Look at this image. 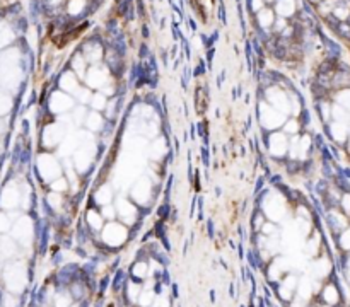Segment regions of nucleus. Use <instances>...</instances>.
Returning a JSON list of instances; mask_svg holds the SVG:
<instances>
[{
	"instance_id": "nucleus-47",
	"label": "nucleus",
	"mask_w": 350,
	"mask_h": 307,
	"mask_svg": "<svg viewBox=\"0 0 350 307\" xmlns=\"http://www.w3.org/2000/svg\"><path fill=\"white\" fill-rule=\"evenodd\" d=\"M0 150H2V145H0Z\"/></svg>"
},
{
	"instance_id": "nucleus-37",
	"label": "nucleus",
	"mask_w": 350,
	"mask_h": 307,
	"mask_svg": "<svg viewBox=\"0 0 350 307\" xmlns=\"http://www.w3.org/2000/svg\"><path fill=\"white\" fill-rule=\"evenodd\" d=\"M260 234L265 237H279V225H277V222L267 220L265 225L262 227V231H260Z\"/></svg>"
},
{
	"instance_id": "nucleus-5",
	"label": "nucleus",
	"mask_w": 350,
	"mask_h": 307,
	"mask_svg": "<svg viewBox=\"0 0 350 307\" xmlns=\"http://www.w3.org/2000/svg\"><path fill=\"white\" fill-rule=\"evenodd\" d=\"M263 143H265L267 154H268V157H270V159H274V161H286V159H287L291 138H289L287 135L282 132V130L265 133Z\"/></svg>"
},
{
	"instance_id": "nucleus-3",
	"label": "nucleus",
	"mask_w": 350,
	"mask_h": 307,
	"mask_svg": "<svg viewBox=\"0 0 350 307\" xmlns=\"http://www.w3.org/2000/svg\"><path fill=\"white\" fill-rule=\"evenodd\" d=\"M99 239L106 248L118 249L130 239V227H127L125 224H121L120 220L106 222L103 227V231L99 232Z\"/></svg>"
},
{
	"instance_id": "nucleus-8",
	"label": "nucleus",
	"mask_w": 350,
	"mask_h": 307,
	"mask_svg": "<svg viewBox=\"0 0 350 307\" xmlns=\"http://www.w3.org/2000/svg\"><path fill=\"white\" fill-rule=\"evenodd\" d=\"M68 132H70V130H68V125H65L62 121L50 123V125H46L43 130V135H41L43 145L46 147V149H58L60 143L63 142V138L67 137Z\"/></svg>"
},
{
	"instance_id": "nucleus-28",
	"label": "nucleus",
	"mask_w": 350,
	"mask_h": 307,
	"mask_svg": "<svg viewBox=\"0 0 350 307\" xmlns=\"http://www.w3.org/2000/svg\"><path fill=\"white\" fill-rule=\"evenodd\" d=\"M91 109H87V106H82V104H77L70 113V118H72V123H74L75 128H84V123L87 120V114Z\"/></svg>"
},
{
	"instance_id": "nucleus-43",
	"label": "nucleus",
	"mask_w": 350,
	"mask_h": 307,
	"mask_svg": "<svg viewBox=\"0 0 350 307\" xmlns=\"http://www.w3.org/2000/svg\"><path fill=\"white\" fill-rule=\"evenodd\" d=\"M340 208L345 215H350V193H344L340 200Z\"/></svg>"
},
{
	"instance_id": "nucleus-4",
	"label": "nucleus",
	"mask_w": 350,
	"mask_h": 307,
	"mask_svg": "<svg viewBox=\"0 0 350 307\" xmlns=\"http://www.w3.org/2000/svg\"><path fill=\"white\" fill-rule=\"evenodd\" d=\"M115 208H116V215L118 220L121 224H125L127 227H133L135 224L140 222V214L142 208L130 198L128 195H116L115 198Z\"/></svg>"
},
{
	"instance_id": "nucleus-23",
	"label": "nucleus",
	"mask_w": 350,
	"mask_h": 307,
	"mask_svg": "<svg viewBox=\"0 0 350 307\" xmlns=\"http://www.w3.org/2000/svg\"><path fill=\"white\" fill-rule=\"evenodd\" d=\"M60 89L67 94H75L80 89L79 77H77L75 73L67 72V75H63L62 79H60Z\"/></svg>"
},
{
	"instance_id": "nucleus-41",
	"label": "nucleus",
	"mask_w": 350,
	"mask_h": 307,
	"mask_svg": "<svg viewBox=\"0 0 350 307\" xmlns=\"http://www.w3.org/2000/svg\"><path fill=\"white\" fill-rule=\"evenodd\" d=\"M339 244H340V248L344 249V251H350V231H349V229L342 231V234L339 237Z\"/></svg>"
},
{
	"instance_id": "nucleus-31",
	"label": "nucleus",
	"mask_w": 350,
	"mask_h": 307,
	"mask_svg": "<svg viewBox=\"0 0 350 307\" xmlns=\"http://www.w3.org/2000/svg\"><path fill=\"white\" fill-rule=\"evenodd\" d=\"M108 101H109V97L104 96L101 91H97L92 94V99H91V109L92 111H99V113H104V109H106V106H108Z\"/></svg>"
},
{
	"instance_id": "nucleus-45",
	"label": "nucleus",
	"mask_w": 350,
	"mask_h": 307,
	"mask_svg": "<svg viewBox=\"0 0 350 307\" xmlns=\"http://www.w3.org/2000/svg\"><path fill=\"white\" fill-rule=\"evenodd\" d=\"M321 307H333V306H328V304H323V306H321Z\"/></svg>"
},
{
	"instance_id": "nucleus-14",
	"label": "nucleus",
	"mask_w": 350,
	"mask_h": 307,
	"mask_svg": "<svg viewBox=\"0 0 350 307\" xmlns=\"http://www.w3.org/2000/svg\"><path fill=\"white\" fill-rule=\"evenodd\" d=\"M104 224H106V220L103 219V215H101L99 208H87L85 210V215H84V225L89 229V232H91L92 236L94 234H99L101 231H103Z\"/></svg>"
},
{
	"instance_id": "nucleus-2",
	"label": "nucleus",
	"mask_w": 350,
	"mask_h": 307,
	"mask_svg": "<svg viewBox=\"0 0 350 307\" xmlns=\"http://www.w3.org/2000/svg\"><path fill=\"white\" fill-rule=\"evenodd\" d=\"M258 125L262 128L263 133H270V132H277V130H282L284 123L289 116H286L284 113H280L279 109H275L272 104H268L265 99L260 101L258 104Z\"/></svg>"
},
{
	"instance_id": "nucleus-7",
	"label": "nucleus",
	"mask_w": 350,
	"mask_h": 307,
	"mask_svg": "<svg viewBox=\"0 0 350 307\" xmlns=\"http://www.w3.org/2000/svg\"><path fill=\"white\" fill-rule=\"evenodd\" d=\"M36 166H38L39 178L48 184H50L51 181H55L56 178H60V176H63L62 162L56 159V155L50 154V152L39 154L38 161H36Z\"/></svg>"
},
{
	"instance_id": "nucleus-9",
	"label": "nucleus",
	"mask_w": 350,
	"mask_h": 307,
	"mask_svg": "<svg viewBox=\"0 0 350 307\" xmlns=\"http://www.w3.org/2000/svg\"><path fill=\"white\" fill-rule=\"evenodd\" d=\"M265 101L268 104H272L275 109H279L280 113H284L286 116H291V99L289 94L279 87V85H272V87L265 89Z\"/></svg>"
},
{
	"instance_id": "nucleus-10",
	"label": "nucleus",
	"mask_w": 350,
	"mask_h": 307,
	"mask_svg": "<svg viewBox=\"0 0 350 307\" xmlns=\"http://www.w3.org/2000/svg\"><path fill=\"white\" fill-rule=\"evenodd\" d=\"M48 108H50L51 114H56V116H63V114H70L68 111L75 108V101L70 94L58 91L53 92L50 97V102H48Z\"/></svg>"
},
{
	"instance_id": "nucleus-13",
	"label": "nucleus",
	"mask_w": 350,
	"mask_h": 307,
	"mask_svg": "<svg viewBox=\"0 0 350 307\" xmlns=\"http://www.w3.org/2000/svg\"><path fill=\"white\" fill-rule=\"evenodd\" d=\"M297 284H299V277L292 275V273H289V275L284 277L282 280L279 282V285H277V296H279L280 301L289 304V302L296 297Z\"/></svg>"
},
{
	"instance_id": "nucleus-15",
	"label": "nucleus",
	"mask_w": 350,
	"mask_h": 307,
	"mask_svg": "<svg viewBox=\"0 0 350 307\" xmlns=\"http://www.w3.org/2000/svg\"><path fill=\"white\" fill-rule=\"evenodd\" d=\"M32 232H34V227H32V222L29 217H21L14 225V237L17 241H21L22 244L31 243Z\"/></svg>"
},
{
	"instance_id": "nucleus-26",
	"label": "nucleus",
	"mask_w": 350,
	"mask_h": 307,
	"mask_svg": "<svg viewBox=\"0 0 350 307\" xmlns=\"http://www.w3.org/2000/svg\"><path fill=\"white\" fill-rule=\"evenodd\" d=\"M74 296L70 294V290L62 287L60 290H56L53 296V307H70L74 304Z\"/></svg>"
},
{
	"instance_id": "nucleus-35",
	"label": "nucleus",
	"mask_w": 350,
	"mask_h": 307,
	"mask_svg": "<svg viewBox=\"0 0 350 307\" xmlns=\"http://www.w3.org/2000/svg\"><path fill=\"white\" fill-rule=\"evenodd\" d=\"M267 220H268L267 215L263 214V212L260 210V208H256V210L253 212V219H251V225H253V231H255V232H260V231H262V227L265 225Z\"/></svg>"
},
{
	"instance_id": "nucleus-12",
	"label": "nucleus",
	"mask_w": 350,
	"mask_h": 307,
	"mask_svg": "<svg viewBox=\"0 0 350 307\" xmlns=\"http://www.w3.org/2000/svg\"><path fill=\"white\" fill-rule=\"evenodd\" d=\"M92 203L96 205L97 208L104 207V205H111L115 203L116 193H115V186H113L109 181H101L96 186V190L92 191Z\"/></svg>"
},
{
	"instance_id": "nucleus-33",
	"label": "nucleus",
	"mask_w": 350,
	"mask_h": 307,
	"mask_svg": "<svg viewBox=\"0 0 350 307\" xmlns=\"http://www.w3.org/2000/svg\"><path fill=\"white\" fill-rule=\"evenodd\" d=\"M321 248V236L318 234V232H315L313 234V237H309L308 239V244H306V255L309 256H316L318 255Z\"/></svg>"
},
{
	"instance_id": "nucleus-24",
	"label": "nucleus",
	"mask_w": 350,
	"mask_h": 307,
	"mask_svg": "<svg viewBox=\"0 0 350 307\" xmlns=\"http://www.w3.org/2000/svg\"><path fill=\"white\" fill-rule=\"evenodd\" d=\"M142 284L140 282H135V280H130L127 282V285H125V297H127V301L130 302V304H138V299H140V294H142Z\"/></svg>"
},
{
	"instance_id": "nucleus-22",
	"label": "nucleus",
	"mask_w": 350,
	"mask_h": 307,
	"mask_svg": "<svg viewBox=\"0 0 350 307\" xmlns=\"http://www.w3.org/2000/svg\"><path fill=\"white\" fill-rule=\"evenodd\" d=\"M108 72H101L99 68H91V70L85 73V82H87V87L101 91V89L108 84Z\"/></svg>"
},
{
	"instance_id": "nucleus-32",
	"label": "nucleus",
	"mask_w": 350,
	"mask_h": 307,
	"mask_svg": "<svg viewBox=\"0 0 350 307\" xmlns=\"http://www.w3.org/2000/svg\"><path fill=\"white\" fill-rule=\"evenodd\" d=\"M50 190L53 191V193L67 195L68 191H70V183H68V179L65 178V176H60V178H56L55 181L50 183Z\"/></svg>"
},
{
	"instance_id": "nucleus-1",
	"label": "nucleus",
	"mask_w": 350,
	"mask_h": 307,
	"mask_svg": "<svg viewBox=\"0 0 350 307\" xmlns=\"http://www.w3.org/2000/svg\"><path fill=\"white\" fill-rule=\"evenodd\" d=\"M260 210L272 222H280L287 215V196L280 191H263L260 193Z\"/></svg>"
},
{
	"instance_id": "nucleus-42",
	"label": "nucleus",
	"mask_w": 350,
	"mask_h": 307,
	"mask_svg": "<svg viewBox=\"0 0 350 307\" xmlns=\"http://www.w3.org/2000/svg\"><path fill=\"white\" fill-rule=\"evenodd\" d=\"M152 307H171V301H169V297L166 296V294H157V297H156V301H154V304Z\"/></svg>"
},
{
	"instance_id": "nucleus-17",
	"label": "nucleus",
	"mask_w": 350,
	"mask_h": 307,
	"mask_svg": "<svg viewBox=\"0 0 350 307\" xmlns=\"http://www.w3.org/2000/svg\"><path fill=\"white\" fill-rule=\"evenodd\" d=\"M106 125H108L106 116H104L103 113L92 111L91 109L87 114V120H85V123H84V128L87 130V132H91L92 135H99L104 128H106Z\"/></svg>"
},
{
	"instance_id": "nucleus-20",
	"label": "nucleus",
	"mask_w": 350,
	"mask_h": 307,
	"mask_svg": "<svg viewBox=\"0 0 350 307\" xmlns=\"http://www.w3.org/2000/svg\"><path fill=\"white\" fill-rule=\"evenodd\" d=\"M150 277V263L149 260H144V258H138L135 263L130 268V278L135 282H144Z\"/></svg>"
},
{
	"instance_id": "nucleus-16",
	"label": "nucleus",
	"mask_w": 350,
	"mask_h": 307,
	"mask_svg": "<svg viewBox=\"0 0 350 307\" xmlns=\"http://www.w3.org/2000/svg\"><path fill=\"white\" fill-rule=\"evenodd\" d=\"M147 154H149V157H150V161H152V162L162 164L164 157L169 154V147H168V142H166V138L164 137L154 138V140L150 142L149 149H147Z\"/></svg>"
},
{
	"instance_id": "nucleus-21",
	"label": "nucleus",
	"mask_w": 350,
	"mask_h": 307,
	"mask_svg": "<svg viewBox=\"0 0 350 307\" xmlns=\"http://www.w3.org/2000/svg\"><path fill=\"white\" fill-rule=\"evenodd\" d=\"M327 222L330 227L333 229L335 232H342L347 229V215L344 214V212H340L339 208H330V210L327 212Z\"/></svg>"
},
{
	"instance_id": "nucleus-18",
	"label": "nucleus",
	"mask_w": 350,
	"mask_h": 307,
	"mask_svg": "<svg viewBox=\"0 0 350 307\" xmlns=\"http://www.w3.org/2000/svg\"><path fill=\"white\" fill-rule=\"evenodd\" d=\"M328 135L335 143L344 145L349 140V123H340V121H330L328 123Z\"/></svg>"
},
{
	"instance_id": "nucleus-19",
	"label": "nucleus",
	"mask_w": 350,
	"mask_h": 307,
	"mask_svg": "<svg viewBox=\"0 0 350 307\" xmlns=\"http://www.w3.org/2000/svg\"><path fill=\"white\" fill-rule=\"evenodd\" d=\"M24 270L21 273H19V266L14 265V266H9L7 268V273H5V280L7 284H9V289L12 290V292H21V289L24 287V284H26V278H24Z\"/></svg>"
},
{
	"instance_id": "nucleus-25",
	"label": "nucleus",
	"mask_w": 350,
	"mask_h": 307,
	"mask_svg": "<svg viewBox=\"0 0 350 307\" xmlns=\"http://www.w3.org/2000/svg\"><path fill=\"white\" fill-rule=\"evenodd\" d=\"M282 132L287 135V137H294V135H299L304 132V125L301 121V118H296V116H289L286 123L282 126Z\"/></svg>"
},
{
	"instance_id": "nucleus-29",
	"label": "nucleus",
	"mask_w": 350,
	"mask_h": 307,
	"mask_svg": "<svg viewBox=\"0 0 350 307\" xmlns=\"http://www.w3.org/2000/svg\"><path fill=\"white\" fill-rule=\"evenodd\" d=\"M330 270H332V265H330V261L327 260V258L315 261V263H313V266H311V272H313V277H315V280H321V278H325L327 275H330Z\"/></svg>"
},
{
	"instance_id": "nucleus-38",
	"label": "nucleus",
	"mask_w": 350,
	"mask_h": 307,
	"mask_svg": "<svg viewBox=\"0 0 350 307\" xmlns=\"http://www.w3.org/2000/svg\"><path fill=\"white\" fill-rule=\"evenodd\" d=\"M99 212L103 215V219L106 222H113V220H118V215H116V208L115 205H104V207H99Z\"/></svg>"
},
{
	"instance_id": "nucleus-11",
	"label": "nucleus",
	"mask_w": 350,
	"mask_h": 307,
	"mask_svg": "<svg viewBox=\"0 0 350 307\" xmlns=\"http://www.w3.org/2000/svg\"><path fill=\"white\" fill-rule=\"evenodd\" d=\"M22 200V190L19 188L17 183H9L2 191V196H0V207L3 210H15V208L21 205Z\"/></svg>"
},
{
	"instance_id": "nucleus-30",
	"label": "nucleus",
	"mask_w": 350,
	"mask_h": 307,
	"mask_svg": "<svg viewBox=\"0 0 350 307\" xmlns=\"http://www.w3.org/2000/svg\"><path fill=\"white\" fill-rule=\"evenodd\" d=\"M46 203L53 212H62L65 203H67V198H65V195L62 193H53V191H50V193L46 195Z\"/></svg>"
},
{
	"instance_id": "nucleus-46",
	"label": "nucleus",
	"mask_w": 350,
	"mask_h": 307,
	"mask_svg": "<svg viewBox=\"0 0 350 307\" xmlns=\"http://www.w3.org/2000/svg\"><path fill=\"white\" fill-rule=\"evenodd\" d=\"M308 307H316V306H308Z\"/></svg>"
},
{
	"instance_id": "nucleus-36",
	"label": "nucleus",
	"mask_w": 350,
	"mask_h": 307,
	"mask_svg": "<svg viewBox=\"0 0 350 307\" xmlns=\"http://www.w3.org/2000/svg\"><path fill=\"white\" fill-rule=\"evenodd\" d=\"M318 116H320V120L323 123H327V125L332 121V106H330V102H327V101L320 102V104H318Z\"/></svg>"
},
{
	"instance_id": "nucleus-34",
	"label": "nucleus",
	"mask_w": 350,
	"mask_h": 307,
	"mask_svg": "<svg viewBox=\"0 0 350 307\" xmlns=\"http://www.w3.org/2000/svg\"><path fill=\"white\" fill-rule=\"evenodd\" d=\"M15 253V246L7 237H0V258H10Z\"/></svg>"
},
{
	"instance_id": "nucleus-27",
	"label": "nucleus",
	"mask_w": 350,
	"mask_h": 307,
	"mask_svg": "<svg viewBox=\"0 0 350 307\" xmlns=\"http://www.w3.org/2000/svg\"><path fill=\"white\" fill-rule=\"evenodd\" d=\"M321 299H323L325 304L335 307L340 301V294H339V290H337L335 285L328 284V285H325L323 289H321Z\"/></svg>"
},
{
	"instance_id": "nucleus-39",
	"label": "nucleus",
	"mask_w": 350,
	"mask_h": 307,
	"mask_svg": "<svg viewBox=\"0 0 350 307\" xmlns=\"http://www.w3.org/2000/svg\"><path fill=\"white\" fill-rule=\"evenodd\" d=\"M10 108H12L10 97L0 92V116H5V114L10 111Z\"/></svg>"
},
{
	"instance_id": "nucleus-40",
	"label": "nucleus",
	"mask_w": 350,
	"mask_h": 307,
	"mask_svg": "<svg viewBox=\"0 0 350 307\" xmlns=\"http://www.w3.org/2000/svg\"><path fill=\"white\" fill-rule=\"evenodd\" d=\"M337 104H340L342 108H345L350 113V91H344L337 96Z\"/></svg>"
},
{
	"instance_id": "nucleus-44",
	"label": "nucleus",
	"mask_w": 350,
	"mask_h": 307,
	"mask_svg": "<svg viewBox=\"0 0 350 307\" xmlns=\"http://www.w3.org/2000/svg\"><path fill=\"white\" fill-rule=\"evenodd\" d=\"M10 229V217L0 212V232H5Z\"/></svg>"
},
{
	"instance_id": "nucleus-6",
	"label": "nucleus",
	"mask_w": 350,
	"mask_h": 307,
	"mask_svg": "<svg viewBox=\"0 0 350 307\" xmlns=\"http://www.w3.org/2000/svg\"><path fill=\"white\" fill-rule=\"evenodd\" d=\"M156 184L152 183V179L149 176H142L138 178L135 183L130 188L128 196L135 202L140 208H147L150 203H152L154 196H156V190H154Z\"/></svg>"
}]
</instances>
